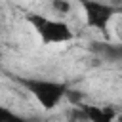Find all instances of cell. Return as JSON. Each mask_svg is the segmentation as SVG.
<instances>
[{
	"mask_svg": "<svg viewBox=\"0 0 122 122\" xmlns=\"http://www.w3.org/2000/svg\"><path fill=\"white\" fill-rule=\"evenodd\" d=\"M80 107L88 122H114L118 116L114 107H97V105H86V103H80Z\"/></svg>",
	"mask_w": 122,
	"mask_h": 122,
	"instance_id": "5",
	"label": "cell"
},
{
	"mask_svg": "<svg viewBox=\"0 0 122 122\" xmlns=\"http://www.w3.org/2000/svg\"><path fill=\"white\" fill-rule=\"evenodd\" d=\"M19 86H23L34 99L36 103L46 109V111H53L55 107H59L61 101H65V93H67V84L59 82V80H48V78H32V76H17L15 78Z\"/></svg>",
	"mask_w": 122,
	"mask_h": 122,
	"instance_id": "1",
	"label": "cell"
},
{
	"mask_svg": "<svg viewBox=\"0 0 122 122\" xmlns=\"http://www.w3.org/2000/svg\"><path fill=\"white\" fill-rule=\"evenodd\" d=\"M50 6H51V11L55 15H61V17L63 15H69L72 11V2L71 0H51Z\"/></svg>",
	"mask_w": 122,
	"mask_h": 122,
	"instance_id": "6",
	"label": "cell"
},
{
	"mask_svg": "<svg viewBox=\"0 0 122 122\" xmlns=\"http://www.w3.org/2000/svg\"><path fill=\"white\" fill-rule=\"evenodd\" d=\"M10 114H11V111H10L8 107H4V105H0V122H6Z\"/></svg>",
	"mask_w": 122,
	"mask_h": 122,
	"instance_id": "10",
	"label": "cell"
},
{
	"mask_svg": "<svg viewBox=\"0 0 122 122\" xmlns=\"http://www.w3.org/2000/svg\"><path fill=\"white\" fill-rule=\"evenodd\" d=\"M82 92H78V90H71V88H67V93H65V101H69L71 105H80L82 103Z\"/></svg>",
	"mask_w": 122,
	"mask_h": 122,
	"instance_id": "8",
	"label": "cell"
},
{
	"mask_svg": "<svg viewBox=\"0 0 122 122\" xmlns=\"http://www.w3.org/2000/svg\"><path fill=\"white\" fill-rule=\"evenodd\" d=\"M67 120H69V122H88V120H86V114H84V111H82L80 105H72V107L69 109Z\"/></svg>",
	"mask_w": 122,
	"mask_h": 122,
	"instance_id": "7",
	"label": "cell"
},
{
	"mask_svg": "<svg viewBox=\"0 0 122 122\" xmlns=\"http://www.w3.org/2000/svg\"><path fill=\"white\" fill-rule=\"evenodd\" d=\"M78 4L84 10V17L88 27L99 30L105 38H109V25L111 21L120 13V8L111 4V2H103V0H78Z\"/></svg>",
	"mask_w": 122,
	"mask_h": 122,
	"instance_id": "3",
	"label": "cell"
},
{
	"mask_svg": "<svg viewBox=\"0 0 122 122\" xmlns=\"http://www.w3.org/2000/svg\"><path fill=\"white\" fill-rule=\"evenodd\" d=\"M27 21L44 44H67L74 38V30L61 19H53L42 13H29Z\"/></svg>",
	"mask_w": 122,
	"mask_h": 122,
	"instance_id": "2",
	"label": "cell"
},
{
	"mask_svg": "<svg viewBox=\"0 0 122 122\" xmlns=\"http://www.w3.org/2000/svg\"><path fill=\"white\" fill-rule=\"evenodd\" d=\"M6 122H32L30 118H27V116H21V114H15L13 111H11V114L8 116V120Z\"/></svg>",
	"mask_w": 122,
	"mask_h": 122,
	"instance_id": "9",
	"label": "cell"
},
{
	"mask_svg": "<svg viewBox=\"0 0 122 122\" xmlns=\"http://www.w3.org/2000/svg\"><path fill=\"white\" fill-rule=\"evenodd\" d=\"M90 51L107 63H118L122 59V44L107 40H95L90 44Z\"/></svg>",
	"mask_w": 122,
	"mask_h": 122,
	"instance_id": "4",
	"label": "cell"
}]
</instances>
